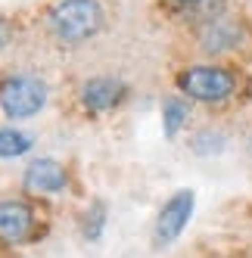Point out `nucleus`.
Instances as JSON below:
<instances>
[{
	"label": "nucleus",
	"instance_id": "ddd939ff",
	"mask_svg": "<svg viewBox=\"0 0 252 258\" xmlns=\"http://www.w3.org/2000/svg\"><path fill=\"white\" fill-rule=\"evenodd\" d=\"M7 44V28H4V22H0V47Z\"/></svg>",
	"mask_w": 252,
	"mask_h": 258
},
{
	"label": "nucleus",
	"instance_id": "9b49d317",
	"mask_svg": "<svg viewBox=\"0 0 252 258\" xmlns=\"http://www.w3.org/2000/svg\"><path fill=\"white\" fill-rule=\"evenodd\" d=\"M221 146H224V134H218V131H209V127L193 137V153H200V156L221 153Z\"/></svg>",
	"mask_w": 252,
	"mask_h": 258
},
{
	"label": "nucleus",
	"instance_id": "9d476101",
	"mask_svg": "<svg viewBox=\"0 0 252 258\" xmlns=\"http://www.w3.org/2000/svg\"><path fill=\"white\" fill-rule=\"evenodd\" d=\"M187 121V103L184 100H165V106H162V124H165V137H174L177 131H181V124Z\"/></svg>",
	"mask_w": 252,
	"mask_h": 258
},
{
	"label": "nucleus",
	"instance_id": "39448f33",
	"mask_svg": "<svg viewBox=\"0 0 252 258\" xmlns=\"http://www.w3.org/2000/svg\"><path fill=\"white\" fill-rule=\"evenodd\" d=\"M34 230V215L25 202L10 199L0 202V243L4 246H19Z\"/></svg>",
	"mask_w": 252,
	"mask_h": 258
},
{
	"label": "nucleus",
	"instance_id": "7ed1b4c3",
	"mask_svg": "<svg viewBox=\"0 0 252 258\" xmlns=\"http://www.w3.org/2000/svg\"><path fill=\"white\" fill-rule=\"evenodd\" d=\"M44 103H47V84L31 75H16L0 87V109L13 121L38 115Z\"/></svg>",
	"mask_w": 252,
	"mask_h": 258
},
{
	"label": "nucleus",
	"instance_id": "0eeeda50",
	"mask_svg": "<svg viewBox=\"0 0 252 258\" xmlns=\"http://www.w3.org/2000/svg\"><path fill=\"white\" fill-rule=\"evenodd\" d=\"M124 97V84L118 78H91L81 87V106L87 112H106Z\"/></svg>",
	"mask_w": 252,
	"mask_h": 258
},
{
	"label": "nucleus",
	"instance_id": "1a4fd4ad",
	"mask_svg": "<svg viewBox=\"0 0 252 258\" xmlns=\"http://www.w3.org/2000/svg\"><path fill=\"white\" fill-rule=\"evenodd\" d=\"M31 150V137L16 127H0V159H16Z\"/></svg>",
	"mask_w": 252,
	"mask_h": 258
},
{
	"label": "nucleus",
	"instance_id": "423d86ee",
	"mask_svg": "<svg viewBox=\"0 0 252 258\" xmlns=\"http://www.w3.org/2000/svg\"><path fill=\"white\" fill-rule=\"evenodd\" d=\"M22 187L28 193H62L66 190V168L56 162V159H38L25 168V177H22Z\"/></svg>",
	"mask_w": 252,
	"mask_h": 258
},
{
	"label": "nucleus",
	"instance_id": "f8f14e48",
	"mask_svg": "<svg viewBox=\"0 0 252 258\" xmlns=\"http://www.w3.org/2000/svg\"><path fill=\"white\" fill-rule=\"evenodd\" d=\"M103 221H106V206H103V202H94V206H91V215H87V236H91V239L100 236Z\"/></svg>",
	"mask_w": 252,
	"mask_h": 258
},
{
	"label": "nucleus",
	"instance_id": "4468645a",
	"mask_svg": "<svg viewBox=\"0 0 252 258\" xmlns=\"http://www.w3.org/2000/svg\"><path fill=\"white\" fill-rule=\"evenodd\" d=\"M174 4H203V0H174Z\"/></svg>",
	"mask_w": 252,
	"mask_h": 258
},
{
	"label": "nucleus",
	"instance_id": "6e6552de",
	"mask_svg": "<svg viewBox=\"0 0 252 258\" xmlns=\"http://www.w3.org/2000/svg\"><path fill=\"white\" fill-rule=\"evenodd\" d=\"M237 25L233 22H227V19H215L206 31H203V47L209 50V53H218V50H227V47H233L237 44Z\"/></svg>",
	"mask_w": 252,
	"mask_h": 258
},
{
	"label": "nucleus",
	"instance_id": "20e7f679",
	"mask_svg": "<svg viewBox=\"0 0 252 258\" xmlns=\"http://www.w3.org/2000/svg\"><path fill=\"white\" fill-rule=\"evenodd\" d=\"M193 206H196L193 190H177L165 206H162V212L156 218V243L159 246H171L174 239L184 233L187 221L193 215Z\"/></svg>",
	"mask_w": 252,
	"mask_h": 258
},
{
	"label": "nucleus",
	"instance_id": "f257e3e1",
	"mask_svg": "<svg viewBox=\"0 0 252 258\" xmlns=\"http://www.w3.org/2000/svg\"><path fill=\"white\" fill-rule=\"evenodd\" d=\"M47 22L59 41L78 44L103 28V7L97 0H59L47 13Z\"/></svg>",
	"mask_w": 252,
	"mask_h": 258
},
{
	"label": "nucleus",
	"instance_id": "f03ea898",
	"mask_svg": "<svg viewBox=\"0 0 252 258\" xmlns=\"http://www.w3.org/2000/svg\"><path fill=\"white\" fill-rule=\"evenodd\" d=\"M177 87L181 94L200 103H224L233 90H237V78L227 69L218 66H190L177 75Z\"/></svg>",
	"mask_w": 252,
	"mask_h": 258
}]
</instances>
